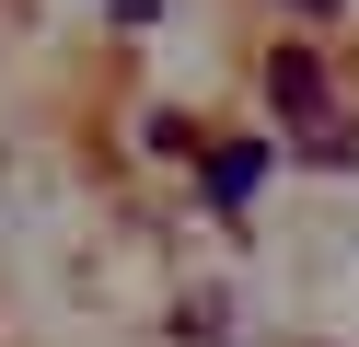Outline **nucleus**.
<instances>
[{
  "mask_svg": "<svg viewBox=\"0 0 359 347\" xmlns=\"http://www.w3.org/2000/svg\"><path fill=\"white\" fill-rule=\"evenodd\" d=\"M255 185H266V139H220V151H197V197H209L220 220H243Z\"/></svg>",
  "mask_w": 359,
  "mask_h": 347,
  "instance_id": "f257e3e1",
  "label": "nucleus"
},
{
  "mask_svg": "<svg viewBox=\"0 0 359 347\" xmlns=\"http://www.w3.org/2000/svg\"><path fill=\"white\" fill-rule=\"evenodd\" d=\"M266 93H278L290 116H313V104H325V69H313V46H278V58H266Z\"/></svg>",
  "mask_w": 359,
  "mask_h": 347,
  "instance_id": "f03ea898",
  "label": "nucleus"
},
{
  "mask_svg": "<svg viewBox=\"0 0 359 347\" xmlns=\"http://www.w3.org/2000/svg\"><path fill=\"white\" fill-rule=\"evenodd\" d=\"M302 12H325V0H302Z\"/></svg>",
  "mask_w": 359,
  "mask_h": 347,
  "instance_id": "7ed1b4c3",
  "label": "nucleus"
}]
</instances>
